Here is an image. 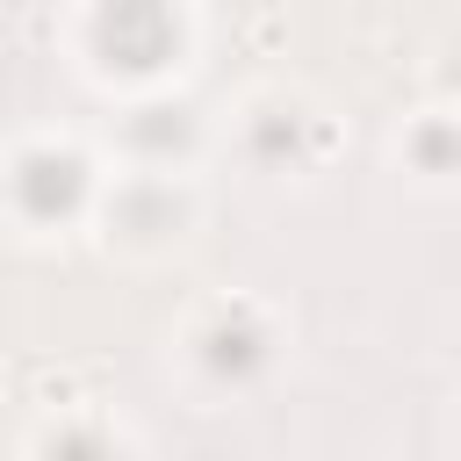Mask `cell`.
<instances>
[{"label":"cell","mask_w":461,"mask_h":461,"mask_svg":"<svg viewBox=\"0 0 461 461\" xmlns=\"http://www.w3.org/2000/svg\"><path fill=\"white\" fill-rule=\"evenodd\" d=\"M180 43V22L166 0H101V50L108 65H130V72H151L166 65Z\"/></svg>","instance_id":"6da1fadb"},{"label":"cell","mask_w":461,"mask_h":461,"mask_svg":"<svg viewBox=\"0 0 461 461\" xmlns=\"http://www.w3.org/2000/svg\"><path fill=\"white\" fill-rule=\"evenodd\" d=\"M79 158L72 151H29L22 158V202H29V216H65L72 202H79Z\"/></svg>","instance_id":"7a4b0ae2"},{"label":"cell","mask_w":461,"mask_h":461,"mask_svg":"<svg viewBox=\"0 0 461 461\" xmlns=\"http://www.w3.org/2000/svg\"><path fill=\"white\" fill-rule=\"evenodd\" d=\"M252 360H259V331H252L245 317H238V324H216V331H209V367H216V375H245Z\"/></svg>","instance_id":"3957f363"},{"label":"cell","mask_w":461,"mask_h":461,"mask_svg":"<svg viewBox=\"0 0 461 461\" xmlns=\"http://www.w3.org/2000/svg\"><path fill=\"white\" fill-rule=\"evenodd\" d=\"M180 137H187L180 108H144V122H137V144H180Z\"/></svg>","instance_id":"277c9868"},{"label":"cell","mask_w":461,"mask_h":461,"mask_svg":"<svg viewBox=\"0 0 461 461\" xmlns=\"http://www.w3.org/2000/svg\"><path fill=\"white\" fill-rule=\"evenodd\" d=\"M50 461H108V447H101L94 432H58V447H50Z\"/></svg>","instance_id":"5b68a950"}]
</instances>
